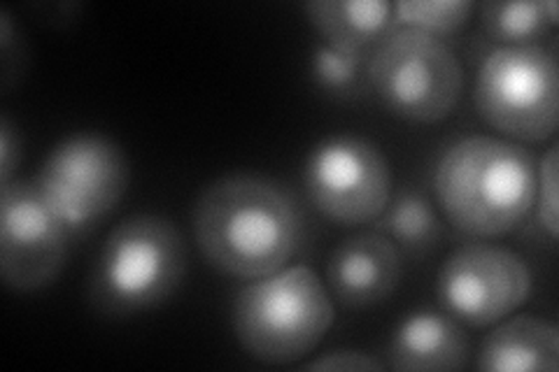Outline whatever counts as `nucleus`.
<instances>
[{"instance_id": "6ab92c4d", "label": "nucleus", "mask_w": 559, "mask_h": 372, "mask_svg": "<svg viewBox=\"0 0 559 372\" xmlns=\"http://www.w3.org/2000/svg\"><path fill=\"white\" fill-rule=\"evenodd\" d=\"M538 221L546 228V233L557 238V145H552L546 156L540 158L538 177H536V201Z\"/></svg>"}, {"instance_id": "a211bd4d", "label": "nucleus", "mask_w": 559, "mask_h": 372, "mask_svg": "<svg viewBox=\"0 0 559 372\" xmlns=\"http://www.w3.org/2000/svg\"><path fill=\"white\" fill-rule=\"evenodd\" d=\"M366 70H369V59L343 55V51L324 43L312 47L310 75L312 82L318 84V88H322L324 94L349 96L359 92V84L366 77Z\"/></svg>"}, {"instance_id": "6e6552de", "label": "nucleus", "mask_w": 559, "mask_h": 372, "mask_svg": "<svg viewBox=\"0 0 559 372\" xmlns=\"http://www.w3.org/2000/svg\"><path fill=\"white\" fill-rule=\"evenodd\" d=\"M308 201L329 221H376L390 205L392 172L380 147L357 135H334L312 147L304 170Z\"/></svg>"}, {"instance_id": "423d86ee", "label": "nucleus", "mask_w": 559, "mask_h": 372, "mask_svg": "<svg viewBox=\"0 0 559 372\" xmlns=\"http://www.w3.org/2000/svg\"><path fill=\"white\" fill-rule=\"evenodd\" d=\"M474 103L480 119L520 143H546L557 131L559 70L544 45L497 47L480 63Z\"/></svg>"}, {"instance_id": "1a4fd4ad", "label": "nucleus", "mask_w": 559, "mask_h": 372, "mask_svg": "<svg viewBox=\"0 0 559 372\" xmlns=\"http://www.w3.org/2000/svg\"><path fill=\"white\" fill-rule=\"evenodd\" d=\"M532 271L509 247L471 242L457 247L436 277V298L454 322L485 328L527 303Z\"/></svg>"}, {"instance_id": "20e7f679", "label": "nucleus", "mask_w": 559, "mask_h": 372, "mask_svg": "<svg viewBox=\"0 0 559 372\" xmlns=\"http://www.w3.org/2000/svg\"><path fill=\"white\" fill-rule=\"evenodd\" d=\"M334 324V298L308 265H285L245 285L231 305L238 345L271 365L294 363L318 347Z\"/></svg>"}, {"instance_id": "ddd939ff", "label": "nucleus", "mask_w": 559, "mask_h": 372, "mask_svg": "<svg viewBox=\"0 0 559 372\" xmlns=\"http://www.w3.org/2000/svg\"><path fill=\"white\" fill-rule=\"evenodd\" d=\"M304 12L324 45L361 59H371L394 28V5L382 0H312Z\"/></svg>"}, {"instance_id": "9b49d317", "label": "nucleus", "mask_w": 559, "mask_h": 372, "mask_svg": "<svg viewBox=\"0 0 559 372\" xmlns=\"http://www.w3.org/2000/svg\"><path fill=\"white\" fill-rule=\"evenodd\" d=\"M404 277V254L380 230L349 236L326 261V289L349 310L376 308L392 298Z\"/></svg>"}, {"instance_id": "f3484780", "label": "nucleus", "mask_w": 559, "mask_h": 372, "mask_svg": "<svg viewBox=\"0 0 559 372\" xmlns=\"http://www.w3.org/2000/svg\"><path fill=\"white\" fill-rule=\"evenodd\" d=\"M474 3L471 0H404V3H394V26L399 28H415L433 35V38H443L462 31L471 14H474Z\"/></svg>"}, {"instance_id": "f257e3e1", "label": "nucleus", "mask_w": 559, "mask_h": 372, "mask_svg": "<svg viewBox=\"0 0 559 372\" xmlns=\"http://www.w3.org/2000/svg\"><path fill=\"white\" fill-rule=\"evenodd\" d=\"M191 228L201 256L222 275L261 279L283 271L299 250L301 212L269 177L231 172L194 203Z\"/></svg>"}, {"instance_id": "7ed1b4c3", "label": "nucleus", "mask_w": 559, "mask_h": 372, "mask_svg": "<svg viewBox=\"0 0 559 372\" xmlns=\"http://www.w3.org/2000/svg\"><path fill=\"white\" fill-rule=\"evenodd\" d=\"M189 268L180 228L159 215L119 221L105 238L90 281L98 314L124 319L164 305L182 287Z\"/></svg>"}, {"instance_id": "2eb2a0df", "label": "nucleus", "mask_w": 559, "mask_h": 372, "mask_svg": "<svg viewBox=\"0 0 559 372\" xmlns=\"http://www.w3.org/2000/svg\"><path fill=\"white\" fill-rule=\"evenodd\" d=\"M378 219L380 233L388 236L399 252L411 259H425L441 242V221L436 217V209L417 191L401 193Z\"/></svg>"}, {"instance_id": "f8f14e48", "label": "nucleus", "mask_w": 559, "mask_h": 372, "mask_svg": "<svg viewBox=\"0 0 559 372\" xmlns=\"http://www.w3.org/2000/svg\"><path fill=\"white\" fill-rule=\"evenodd\" d=\"M471 343L445 312L419 310L401 322L384 349L388 368L401 372H445L468 365Z\"/></svg>"}, {"instance_id": "f03ea898", "label": "nucleus", "mask_w": 559, "mask_h": 372, "mask_svg": "<svg viewBox=\"0 0 559 372\" xmlns=\"http://www.w3.org/2000/svg\"><path fill=\"white\" fill-rule=\"evenodd\" d=\"M538 166L509 140L468 135L452 143L433 170V193L448 221L462 233L499 238L515 230L534 207Z\"/></svg>"}, {"instance_id": "9d476101", "label": "nucleus", "mask_w": 559, "mask_h": 372, "mask_svg": "<svg viewBox=\"0 0 559 372\" xmlns=\"http://www.w3.org/2000/svg\"><path fill=\"white\" fill-rule=\"evenodd\" d=\"M70 233L35 180L0 187V275L10 291L49 287L68 261Z\"/></svg>"}, {"instance_id": "412c9836", "label": "nucleus", "mask_w": 559, "mask_h": 372, "mask_svg": "<svg viewBox=\"0 0 559 372\" xmlns=\"http://www.w3.org/2000/svg\"><path fill=\"white\" fill-rule=\"evenodd\" d=\"M22 161V140L14 123L3 117L0 119V187L12 182V175Z\"/></svg>"}, {"instance_id": "dca6fc26", "label": "nucleus", "mask_w": 559, "mask_h": 372, "mask_svg": "<svg viewBox=\"0 0 559 372\" xmlns=\"http://www.w3.org/2000/svg\"><path fill=\"white\" fill-rule=\"evenodd\" d=\"M483 33L501 47L536 45V40L548 35L557 26V5L546 3H492L483 5Z\"/></svg>"}, {"instance_id": "39448f33", "label": "nucleus", "mask_w": 559, "mask_h": 372, "mask_svg": "<svg viewBox=\"0 0 559 372\" xmlns=\"http://www.w3.org/2000/svg\"><path fill=\"white\" fill-rule=\"evenodd\" d=\"M366 80L382 108L394 117L439 123L457 108L464 70L443 40L423 31L394 26L371 55Z\"/></svg>"}, {"instance_id": "0eeeda50", "label": "nucleus", "mask_w": 559, "mask_h": 372, "mask_svg": "<svg viewBox=\"0 0 559 372\" xmlns=\"http://www.w3.org/2000/svg\"><path fill=\"white\" fill-rule=\"evenodd\" d=\"M35 184L75 233L110 215L124 199L129 164L115 140L78 133L47 154Z\"/></svg>"}, {"instance_id": "4468645a", "label": "nucleus", "mask_w": 559, "mask_h": 372, "mask_svg": "<svg viewBox=\"0 0 559 372\" xmlns=\"http://www.w3.org/2000/svg\"><path fill=\"white\" fill-rule=\"evenodd\" d=\"M476 368L487 372H555L559 368V331L534 314L513 316L483 340Z\"/></svg>"}, {"instance_id": "4be33fe9", "label": "nucleus", "mask_w": 559, "mask_h": 372, "mask_svg": "<svg viewBox=\"0 0 559 372\" xmlns=\"http://www.w3.org/2000/svg\"><path fill=\"white\" fill-rule=\"evenodd\" d=\"M0 45H3V88H10L12 77L20 73V68L14 65V61L22 59V49L8 10L0 12Z\"/></svg>"}, {"instance_id": "aec40b11", "label": "nucleus", "mask_w": 559, "mask_h": 372, "mask_svg": "<svg viewBox=\"0 0 559 372\" xmlns=\"http://www.w3.org/2000/svg\"><path fill=\"white\" fill-rule=\"evenodd\" d=\"M384 363H380L378 359H373L371 353L366 351H355V349H336L322 353L320 359H314L310 363L304 365V370H329V372H338V370H347V372H369V370H378L382 372Z\"/></svg>"}]
</instances>
